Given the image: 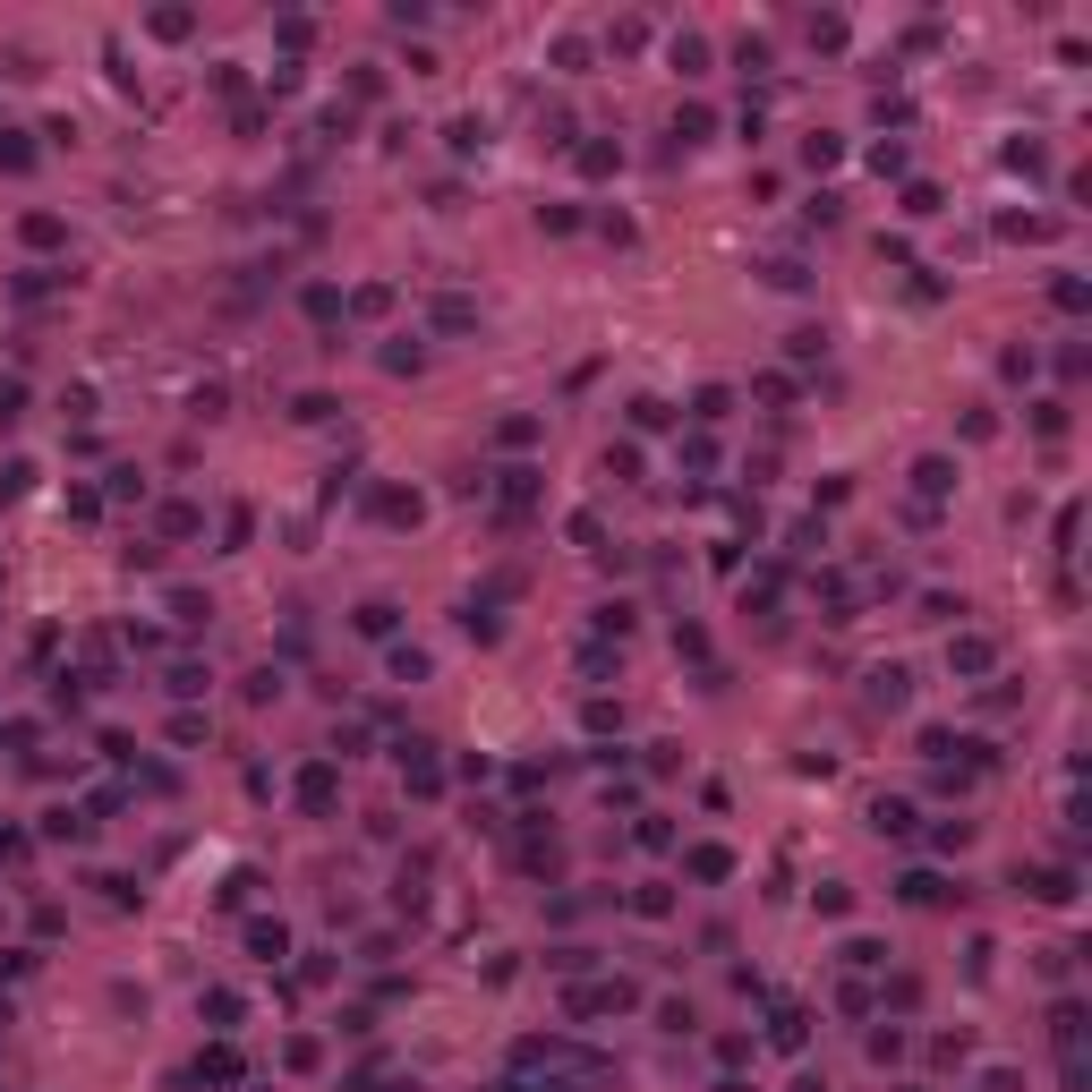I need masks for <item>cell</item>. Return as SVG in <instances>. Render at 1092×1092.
<instances>
[{"label": "cell", "mask_w": 1092, "mask_h": 1092, "mask_svg": "<svg viewBox=\"0 0 1092 1092\" xmlns=\"http://www.w3.org/2000/svg\"><path fill=\"white\" fill-rule=\"evenodd\" d=\"M871 700H879V708H905V666H879V674H871Z\"/></svg>", "instance_id": "cell-10"}, {"label": "cell", "mask_w": 1092, "mask_h": 1092, "mask_svg": "<svg viewBox=\"0 0 1092 1092\" xmlns=\"http://www.w3.org/2000/svg\"><path fill=\"white\" fill-rule=\"evenodd\" d=\"M683 871H691V879H726V871H734V854H726V845H691Z\"/></svg>", "instance_id": "cell-6"}, {"label": "cell", "mask_w": 1092, "mask_h": 1092, "mask_svg": "<svg viewBox=\"0 0 1092 1092\" xmlns=\"http://www.w3.org/2000/svg\"><path fill=\"white\" fill-rule=\"evenodd\" d=\"M947 666H956V674H990V666H999V649H990L982 632H973V641H956V649H947Z\"/></svg>", "instance_id": "cell-2"}, {"label": "cell", "mask_w": 1092, "mask_h": 1092, "mask_svg": "<svg viewBox=\"0 0 1092 1092\" xmlns=\"http://www.w3.org/2000/svg\"><path fill=\"white\" fill-rule=\"evenodd\" d=\"M435 324H444V333H470L478 307H470V300H435Z\"/></svg>", "instance_id": "cell-13"}, {"label": "cell", "mask_w": 1092, "mask_h": 1092, "mask_svg": "<svg viewBox=\"0 0 1092 1092\" xmlns=\"http://www.w3.org/2000/svg\"><path fill=\"white\" fill-rule=\"evenodd\" d=\"M913 487H921V495H947V487H956V478H947V461H939V452H930V461H913Z\"/></svg>", "instance_id": "cell-12"}, {"label": "cell", "mask_w": 1092, "mask_h": 1092, "mask_svg": "<svg viewBox=\"0 0 1092 1092\" xmlns=\"http://www.w3.org/2000/svg\"><path fill=\"white\" fill-rule=\"evenodd\" d=\"M18 402H26V385H0V427L18 419Z\"/></svg>", "instance_id": "cell-19"}, {"label": "cell", "mask_w": 1092, "mask_h": 1092, "mask_svg": "<svg viewBox=\"0 0 1092 1092\" xmlns=\"http://www.w3.org/2000/svg\"><path fill=\"white\" fill-rule=\"evenodd\" d=\"M359 632H367V641H385V632H393V606L367 598V606H359Z\"/></svg>", "instance_id": "cell-15"}, {"label": "cell", "mask_w": 1092, "mask_h": 1092, "mask_svg": "<svg viewBox=\"0 0 1092 1092\" xmlns=\"http://www.w3.org/2000/svg\"><path fill=\"white\" fill-rule=\"evenodd\" d=\"M1049 1032H1058V1049L1075 1058V1041H1084V1007H1075V999H1058V1007H1049Z\"/></svg>", "instance_id": "cell-5"}, {"label": "cell", "mask_w": 1092, "mask_h": 1092, "mask_svg": "<svg viewBox=\"0 0 1092 1092\" xmlns=\"http://www.w3.org/2000/svg\"><path fill=\"white\" fill-rule=\"evenodd\" d=\"M300 802H307V811H333V760L300 769Z\"/></svg>", "instance_id": "cell-3"}, {"label": "cell", "mask_w": 1092, "mask_h": 1092, "mask_svg": "<svg viewBox=\"0 0 1092 1092\" xmlns=\"http://www.w3.org/2000/svg\"><path fill=\"white\" fill-rule=\"evenodd\" d=\"M802 1032H811V1016H802V1007H777L769 1041H777V1049H802Z\"/></svg>", "instance_id": "cell-9"}, {"label": "cell", "mask_w": 1092, "mask_h": 1092, "mask_svg": "<svg viewBox=\"0 0 1092 1092\" xmlns=\"http://www.w3.org/2000/svg\"><path fill=\"white\" fill-rule=\"evenodd\" d=\"M760 274H769V282H777V291H802V282H811V274H802V265H793V257H777V265H760Z\"/></svg>", "instance_id": "cell-17"}, {"label": "cell", "mask_w": 1092, "mask_h": 1092, "mask_svg": "<svg viewBox=\"0 0 1092 1092\" xmlns=\"http://www.w3.org/2000/svg\"><path fill=\"white\" fill-rule=\"evenodd\" d=\"M897 897H905V905H947V879H939V871H905Z\"/></svg>", "instance_id": "cell-4"}, {"label": "cell", "mask_w": 1092, "mask_h": 1092, "mask_svg": "<svg viewBox=\"0 0 1092 1092\" xmlns=\"http://www.w3.org/2000/svg\"><path fill=\"white\" fill-rule=\"evenodd\" d=\"M871 828H879V836H905V828H913V802H897V793L871 802Z\"/></svg>", "instance_id": "cell-8"}, {"label": "cell", "mask_w": 1092, "mask_h": 1092, "mask_svg": "<svg viewBox=\"0 0 1092 1092\" xmlns=\"http://www.w3.org/2000/svg\"><path fill=\"white\" fill-rule=\"evenodd\" d=\"M674 68H683V77H700V68H708V44H700V35H674Z\"/></svg>", "instance_id": "cell-14"}, {"label": "cell", "mask_w": 1092, "mask_h": 1092, "mask_svg": "<svg viewBox=\"0 0 1092 1092\" xmlns=\"http://www.w3.org/2000/svg\"><path fill=\"white\" fill-rule=\"evenodd\" d=\"M196 1075H205V1084H239V1049H205V1067H196Z\"/></svg>", "instance_id": "cell-11"}, {"label": "cell", "mask_w": 1092, "mask_h": 1092, "mask_svg": "<svg viewBox=\"0 0 1092 1092\" xmlns=\"http://www.w3.org/2000/svg\"><path fill=\"white\" fill-rule=\"evenodd\" d=\"M248 947L274 964V956H291V930H282V921H248Z\"/></svg>", "instance_id": "cell-7"}, {"label": "cell", "mask_w": 1092, "mask_h": 1092, "mask_svg": "<svg viewBox=\"0 0 1092 1092\" xmlns=\"http://www.w3.org/2000/svg\"><path fill=\"white\" fill-rule=\"evenodd\" d=\"M726 410H734V393H726V385H708L700 402H691V419H726Z\"/></svg>", "instance_id": "cell-16"}, {"label": "cell", "mask_w": 1092, "mask_h": 1092, "mask_svg": "<svg viewBox=\"0 0 1092 1092\" xmlns=\"http://www.w3.org/2000/svg\"><path fill=\"white\" fill-rule=\"evenodd\" d=\"M1016 1084H1025L1016 1067H990V1075H982V1092H1016Z\"/></svg>", "instance_id": "cell-18"}, {"label": "cell", "mask_w": 1092, "mask_h": 1092, "mask_svg": "<svg viewBox=\"0 0 1092 1092\" xmlns=\"http://www.w3.org/2000/svg\"><path fill=\"white\" fill-rule=\"evenodd\" d=\"M1025 888H1032L1041 905H1067V897H1075V871H1058V862H1032V871H1025Z\"/></svg>", "instance_id": "cell-1"}]
</instances>
